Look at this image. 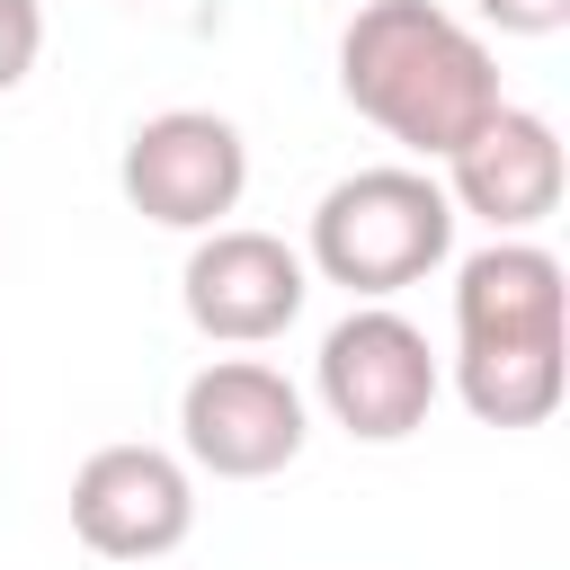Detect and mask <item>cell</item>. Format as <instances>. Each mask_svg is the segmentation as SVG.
Returning <instances> with one entry per match:
<instances>
[{"label":"cell","instance_id":"cell-10","mask_svg":"<svg viewBox=\"0 0 570 570\" xmlns=\"http://www.w3.org/2000/svg\"><path fill=\"white\" fill-rule=\"evenodd\" d=\"M45 53V9L36 0H0V89H18Z\"/></svg>","mask_w":570,"mask_h":570},{"label":"cell","instance_id":"cell-9","mask_svg":"<svg viewBox=\"0 0 570 570\" xmlns=\"http://www.w3.org/2000/svg\"><path fill=\"white\" fill-rule=\"evenodd\" d=\"M445 205H454V214H481L499 240L552 223V205H561V134H552L534 107H499V116L445 160Z\"/></svg>","mask_w":570,"mask_h":570},{"label":"cell","instance_id":"cell-2","mask_svg":"<svg viewBox=\"0 0 570 570\" xmlns=\"http://www.w3.org/2000/svg\"><path fill=\"white\" fill-rule=\"evenodd\" d=\"M454 249V205L428 169H356L312 205V258L356 303H383L419 276H436Z\"/></svg>","mask_w":570,"mask_h":570},{"label":"cell","instance_id":"cell-1","mask_svg":"<svg viewBox=\"0 0 570 570\" xmlns=\"http://www.w3.org/2000/svg\"><path fill=\"white\" fill-rule=\"evenodd\" d=\"M338 89L419 160H454L508 107L490 45L436 0H365L338 27Z\"/></svg>","mask_w":570,"mask_h":570},{"label":"cell","instance_id":"cell-11","mask_svg":"<svg viewBox=\"0 0 570 570\" xmlns=\"http://www.w3.org/2000/svg\"><path fill=\"white\" fill-rule=\"evenodd\" d=\"M499 36H561L570 27V0H472Z\"/></svg>","mask_w":570,"mask_h":570},{"label":"cell","instance_id":"cell-7","mask_svg":"<svg viewBox=\"0 0 570 570\" xmlns=\"http://www.w3.org/2000/svg\"><path fill=\"white\" fill-rule=\"evenodd\" d=\"M196 525V481L178 454L160 445H98L80 472H71V534L98 552V561H134L151 570L160 552H178Z\"/></svg>","mask_w":570,"mask_h":570},{"label":"cell","instance_id":"cell-8","mask_svg":"<svg viewBox=\"0 0 570 570\" xmlns=\"http://www.w3.org/2000/svg\"><path fill=\"white\" fill-rule=\"evenodd\" d=\"M187 321L223 347H258V338H285L303 294H312V267L303 249H285L276 232H240V223H214L196 249H187Z\"/></svg>","mask_w":570,"mask_h":570},{"label":"cell","instance_id":"cell-3","mask_svg":"<svg viewBox=\"0 0 570 570\" xmlns=\"http://www.w3.org/2000/svg\"><path fill=\"white\" fill-rule=\"evenodd\" d=\"M312 383H321V410L365 436V445H401L428 428L436 410V356H428V330L401 321L392 303H356L321 356H312Z\"/></svg>","mask_w":570,"mask_h":570},{"label":"cell","instance_id":"cell-4","mask_svg":"<svg viewBox=\"0 0 570 570\" xmlns=\"http://www.w3.org/2000/svg\"><path fill=\"white\" fill-rule=\"evenodd\" d=\"M116 178H125V205L142 223H160V232H214L240 205V187H249V142L214 107H160V116H142L125 134Z\"/></svg>","mask_w":570,"mask_h":570},{"label":"cell","instance_id":"cell-6","mask_svg":"<svg viewBox=\"0 0 570 570\" xmlns=\"http://www.w3.org/2000/svg\"><path fill=\"white\" fill-rule=\"evenodd\" d=\"M454 365H561V258L490 240L454 267Z\"/></svg>","mask_w":570,"mask_h":570},{"label":"cell","instance_id":"cell-5","mask_svg":"<svg viewBox=\"0 0 570 570\" xmlns=\"http://www.w3.org/2000/svg\"><path fill=\"white\" fill-rule=\"evenodd\" d=\"M303 436H312L303 392L258 356H214L178 392V445L214 481H267V472H285L303 454Z\"/></svg>","mask_w":570,"mask_h":570}]
</instances>
